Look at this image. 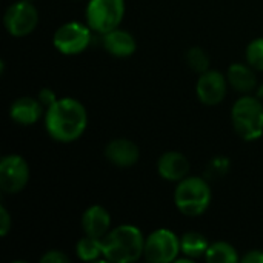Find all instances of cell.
<instances>
[{
  "mask_svg": "<svg viewBox=\"0 0 263 263\" xmlns=\"http://www.w3.org/2000/svg\"><path fill=\"white\" fill-rule=\"evenodd\" d=\"M45 128L49 137L59 143L79 140L88 128V111L74 97L57 99L45 111Z\"/></svg>",
  "mask_w": 263,
  "mask_h": 263,
  "instance_id": "6da1fadb",
  "label": "cell"
},
{
  "mask_svg": "<svg viewBox=\"0 0 263 263\" xmlns=\"http://www.w3.org/2000/svg\"><path fill=\"white\" fill-rule=\"evenodd\" d=\"M146 237L136 225H119L102 239L103 259L114 263H131L143 257Z\"/></svg>",
  "mask_w": 263,
  "mask_h": 263,
  "instance_id": "7a4b0ae2",
  "label": "cell"
},
{
  "mask_svg": "<svg viewBox=\"0 0 263 263\" xmlns=\"http://www.w3.org/2000/svg\"><path fill=\"white\" fill-rule=\"evenodd\" d=\"M213 193L206 177L186 176L174 190V205L186 217L202 216L211 205Z\"/></svg>",
  "mask_w": 263,
  "mask_h": 263,
  "instance_id": "3957f363",
  "label": "cell"
},
{
  "mask_svg": "<svg viewBox=\"0 0 263 263\" xmlns=\"http://www.w3.org/2000/svg\"><path fill=\"white\" fill-rule=\"evenodd\" d=\"M231 122L242 140H259L263 136V102L256 94L242 96L231 108Z\"/></svg>",
  "mask_w": 263,
  "mask_h": 263,
  "instance_id": "277c9868",
  "label": "cell"
},
{
  "mask_svg": "<svg viewBox=\"0 0 263 263\" xmlns=\"http://www.w3.org/2000/svg\"><path fill=\"white\" fill-rule=\"evenodd\" d=\"M85 17L92 32L103 35L120 26L125 17V0H89Z\"/></svg>",
  "mask_w": 263,
  "mask_h": 263,
  "instance_id": "5b68a950",
  "label": "cell"
},
{
  "mask_svg": "<svg viewBox=\"0 0 263 263\" xmlns=\"http://www.w3.org/2000/svg\"><path fill=\"white\" fill-rule=\"evenodd\" d=\"M92 40V29L88 23L82 22H66L59 26L52 35L54 48L63 55L82 54Z\"/></svg>",
  "mask_w": 263,
  "mask_h": 263,
  "instance_id": "8992f818",
  "label": "cell"
},
{
  "mask_svg": "<svg viewBox=\"0 0 263 263\" xmlns=\"http://www.w3.org/2000/svg\"><path fill=\"white\" fill-rule=\"evenodd\" d=\"M3 25L9 35L26 37L39 25V11L32 2L18 0L11 3L3 15Z\"/></svg>",
  "mask_w": 263,
  "mask_h": 263,
  "instance_id": "52a82bcc",
  "label": "cell"
},
{
  "mask_svg": "<svg viewBox=\"0 0 263 263\" xmlns=\"http://www.w3.org/2000/svg\"><path fill=\"white\" fill-rule=\"evenodd\" d=\"M180 254V237L168 228L153 231L145 240L143 257L153 263L176 262Z\"/></svg>",
  "mask_w": 263,
  "mask_h": 263,
  "instance_id": "ba28073f",
  "label": "cell"
},
{
  "mask_svg": "<svg viewBox=\"0 0 263 263\" xmlns=\"http://www.w3.org/2000/svg\"><path fill=\"white\" fill-rule=\"evenodd\" d=\"M28 162L18 154L3 156L0 160V188L5 194L22 193L29 182Z\"/></svg>",
  "mask_w": 263,
  "mask_h": 263,
  "instance_id": "9c48e42d",
  "label": "cell"
},
{
  "mask_svg": "<svg viewBox=\"0 0 263 263\" xmlns=\"http://www.w3.org/2000/svg\"><path fill=\"white\" fill-rule=\"evenodd\" d=\"M228 86L230 83L227 74L217 69H208L206 72L199 76L196 83V94L203 105L216 106L225 100Z\"/></svg>",
  "mask_w": 263,
  "mask_h": 263,
  "instance_id": "30bf717a",
  "label": "cell"
},
{
  "mask_svg": "<svg viewBox=\"0 0 263 263\" xmlns=\"http://www.w3.org/2000/svg\"><path fill=\"white\" fill-rule=\"evenodd\" d=\"M105 157L109 163L117 168H131L139 162L140 149L139 146L129 139H112L105 146Z\"/></svg>",
  "mask_w": 263,
  "mask_h": 263,
  "instance_id": "8fae6325",
  "label": "cell"
},
{
  "mask_svg": "<svg viewBox=\"0 0 263 263\" xmlns=\"http://www.w3.org/2000/svg\"><path fill=\"white\" fill-rule=\"evenodd\" d=\"M157 173L163 180L179 183L190 174V160L179 151H166L157 160Z\"/></svg>",
  "mask_w": 263,
  "mask_h": 263,
  "instance_id": "7c38bea8",
  "label": "cell"
},
{
  "mask_svg": "<svg viewBox=\"0 0 263 263\" xmlns=\"http://www.w3.org/2000/svg\"><path fill=\"white\" fill-rule=\"evenodd\" d=\"M45 106L40 103L37 97L23 96L15 99L9 106V117L12 122L22 126H31L39 122L42 116H45Z\"/></svg>",
  "mask_w": 263,
  "mask_h": 263,
  "instance_id": "4fadbf2b",
  "label": "cell"
},
{
  "mask_svg": "<svg viewBox=\"0 0 263 263\" xmlns=\"http://www.w3.org/2000/svg\"><path fill=\"white\" fill-rule=\"evenodd\" d=\"M102 46L112 57L126 59L136 52L137 42H136V37L129 31L122 29L119 26V28L102 35Z\"/></svg>",
  "mask_w": 263,
  "mask_h": 263,
  "instance_id": "5bb4252c",
  "label": "cell"
},
{
  "mask_svg": "<svg viewBox=\"0 0 263 263\" xmlns=\"http://www.w3.org/2000/svg\"><path fill=\"white\" fill-rule=\"evenodd\" d=\"M111 214L102 205H91L82 214V230L86 236L103 239L111 231Z\"/></svg>",
  "mask_w": 263,
  "mask_h": 263,
  "instance_id": "9a60e30c",
  "label": "cell"
},
{
  "mask_svg": "<svg viewBox=\"0 0 263 263\" xmlns=\"http://www.w3.org/2000/svg\"><path fill=\"white\" fill-rule=\"evenodd\" d=\"M227 79H228L230 86L242 96L256 92V89L259 86L256 69L250 63L237 62V63L230 65V68L227 71Z\"/></svg>",
  "mask_w": 263,
  "mask_h": 263,
  "instance_id": "2e32d148",
  "label": "cell"
},
{
  "mask_svg": "<svg viewBox=\"0 0 263 263\" xmlns=\"http://www.w3.org/2000/svg\"><path fill=\"white\" fill-rule=\"evenodd\" d=\"M208 247L210 240L199 231H188L180 237V253L191 260L205 257Z\"/></svg>",
  "mask_w": 263,
  "mask_h": 263,
  "instance_id": "e0dca14e",
  "label": "cell"
},
{
  "mask_svg": "<svg viewBox=\"0 0 263 263\" xmlns=\"http://www.w3.org/2000/svg\"><path fill=\"white\" fill-rule=\"evenodd\" d=\"M205 260L208 263H237L240 262L237 250L228 242H213L210 243Z\"/></svg>",
  "mask_w": 263,
  "mask_h": 263,
  "instance_id": "ac0fdd59",
  "label": "cell"
},
{
  "mask_svg": "<svg viewBox=\"0 0 263 263\" xmlns=\"http://www.w3.org/2000/svg\"><path fill=\"white\" fill-rule=\"evenodd\" d=\"M76 254L82 262H94L99 257H103L102 240L85 234L76 245Z\"/></svg>",
  "mask_w": 263,
  "mask_h": 263,
  "instance_id": "d6986e66",
  "label": "cell"
},
{
  "mask_svg": "<svg viewBox=\"0 0 263 263\" xmlns=\"http://www.w3.org/2000/svg\"><path fill=\"white\" fill-rule=\"evenodd\" d=\"M186 63L190 66L191 71H194L196 74H203L210 69L211 65V59L208 55V52L200 48V46H191L186 51Z\"/></svg>",
  "mask_w": 263,
  "mask_h": 263,
  "instance_id": "ffe728a7",
  "label": "cell"
},
{
  "mask_svg": "<svg viewBox=\"0 0 263 263\" xmlns=\"http://www.w3.org/2000/svg\"><path fill=\"white\" fill-rule=\"evenodd\" d=\"M247 63H250L256 71L263 72V37L251 40L245 51Z\"/></svg>",
  "mask_w": 263,
  "mask_h": 263,
  "instance_id": "44dd1931",
  "label": "cell"
},
{
  "mask_svg": "<svg viewBox=\"0 0 263 263\" xmlns=\"http://www.w3.org/2000/svg\"><path fill=\"white\" fill-rule=\"evenodd\" d=\"M230 171V160L223 156H217L214 159H211L206 165L205 170V177L210 179H222L228 174Z\"/></svg>",
  "mask_w": 263,
  "mask_h": 263,
  "instance_id": "7402d4cb",
  "label": "cell"
},
{
  "mask_svg": "<svg viewBox=\"0 0 263 263\" xmlns=\"http://www.w3.org/2000/svg\"><path fill=\"white\" fill-rule=\"evenodd\" d=\"M40 262L42 263H68L69 262V257H68L63 251H59V250H49V251H46V253L40 257Z\"/></svg>",
  "mask_w": 263,
  "mask_h": 263,
  "instance_id": "603a6c76",
  "label": "cell"
},
{
  "mask_svg": "<svg viewBox=\"0 0 263 263\" xmlns=\"http://www.w3.org/2000/svg\"><path fill=\"white\" fill-rule=\"evenodd\" d=\"M11 228H12V219H11L6 206L0 205V236L6 237L8 233L11 231Z\"/></svg>",
  "mask_w": 263,
  "mask_h": 263,
  "instance_id": "cb8c5ba5",
  "label": "cell"
},
{
  "mask_svg": "<svg viewBox=\"0 0 263 263\" xmlns=\"http://www.w3.org/2000/svg\"><path fill=\"white\" fill-rule=\"evenodd\" d=\"M37 99L40 100V103L45 106V109L46 108H49L59 97L55 96V92L51 89V88H42L40 91H39V94H37Z\"/></svg>",
  "mask_w": 263,
  "mask_h": 263,
  "instance_id": "d4e9b609",
  "label": "cell"
},
{
  "mask_svg": "<svg viewBox=\"0 0 263 263\" xmlns=\"http://www.w3.org/2000/svg\"><path fill=\"white\" fill-rule=\"evenodd\" d=\"M242 263H263V250H251L243 257H240Z\"/></svg>",
  "mask_w": 263,
  "mask_h": 263,
  "instance_id": "484cf974",
  "label": "cell"
},
{
  "mask_svg": "<svg viewBox=\"0 0 263 263\" xmlns=\"http://www.w3.org/2000/svg\"><path fill=\"white\" fill-rule=\"evenodd\" d=\"M256 96H257V97H259V99L263 102V83H260V85L257 86V89H256Z\"/></svg>",
  "mask_w": 263,
  "mask_h": 263,
  "instance_id": "4316f807",
  "label": "cell"
},
{
  "mask_svg": "<svg viewBox=\"0 0 263 263\" xmlns=\"http://www.w3.org/2000/svg\"><path fill=\"white\" fill-rule=\"evenodd\" d=\"M28 2H32V3H34V0H28Z\"/></svg>",
  "mask_w": 263,
  "mask_h": 263,
  "instance_id": "83f0119b",
  "label": "cell"
}]
</instances>
